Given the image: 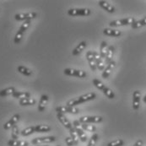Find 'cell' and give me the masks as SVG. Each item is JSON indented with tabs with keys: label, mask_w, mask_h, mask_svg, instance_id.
I'll return each mask as SVG.
<instances>
[{
	"label": "cell",
	"mask_w": 146,
	"mask_h": 146,
	"mask_svg": "<svg viewBox=\"0 0 146 146\" xmlns=\"http://www.w3.org/2000/svg\"><path fill=\"white\" fill-rule=\"evenodd\" d=\"M114 51H115V48H114L113 46H108L107 53H106V56L105 58V63L106 64L110 63L112 61V58H113V55H114Z\"/></svg>",
	"instance_id": "d6986e66"
},
{
	"label": "cell",
	"mask_w": 146,
	"mask_h": 146,
	"mask_svg": "<svg viewBox=\"0 0 146 146\" xmlns=\"http://www.w3.org/2000/svg\"><path fill=\"white\" fill-rule=\"evenodd\" d=\"M36 146H47V145H36Z\"/></svg>",
	"instance_id": "60d3db41"
},
{
	"label": "cell",
	"mask_w": 146,
	"mask_h": 146,
	"mask_svg": "<svg viewBox=\"0 0 146 146\" xmlns=\"http://www.w3.org/2000/svg\"><path fill=\"white\" fill-rule=\"evenodd\" d=\"M13 96L15 98H19L20 100L23 99H26V98H30L31 94L29 92H21V91H15L13 94Z\"/></svg>",
	"instance_id": "cb8c5ba5"
},
{
	"label": "cell",
	"mask_w": 146,
	"mask_h": 146,
	"mask_svg": "<svg viewBox=\"0 0 146 146\" xmlns=\"http://www.w3.org/2000/svg\"><path fill=\"white\" fill-rule=\"evenodd\" d=\"M143 101H144V102H145V103H146V95H145V97H144Z\"/></svg>",
	"instance_id": "ab89813d"
},
{
	"label": "cell",
	"mask_w": 146,
	"mask_h": 146,
	"mask_svg": "<svg viewBox=\"0 0 146 146\" xmlns=\"http://www.w3.org/2000/svg\"><path fill=\"white\" fill-rule=\"evenodd\" d=\"M115 66H116V62L113 61V60L111 63L107 64L106 68H105L103 73H102V78L103 79H107L110 76V74H111V72H112L113 68H115Z\"/></svg>",
	"instance_id": "4fadbf2b"
},
{
	"label": "cell",
	"mask_w": 146,
	"mask_h": 146,
	"mask_svg": "<svg viewBox=\"0 0 146 146\" xmlns=\"http://www.w3.org/2000/svg\"><path fill=\"white\" fill-rule=\"evenodd\" d=\"M35 129H36V132L44 133V132L51 131V127L48 125H36L35 126Z\"/></svg>",
	"instance_id": "f546056e"
},
{
	"label": "cell",
	"mask_w": 146,
	"mask_h": 146,
	"mask_svg": "<svg viewBox=\"0 0 146 146\" xmlns=\"http://www.w3.org/2000/svg\"><path fill=\"white\" fill-rule=\"evenodd\" d=\"M35 132H36L35 126H31V127H28L23 129L21 132V133L22 136H29V135L32 134Z\"/></svg>",
	"instance_id": "484cf974"
},
{
	"label": "cell",
	"mask_w": 146,
	"mask_h": 146,
	"mask_svg": "<svg viewBox=\"0 0 146 146\" xmlns=\"http://www.w3.org/2000/svg\"><path fill=\"white\" fill-rule=\"evenodd\" d=\"M57 146H60V145H57Z\"/></svg>",
	"instance_id": "b9f144b4"
},
{
	"label": "cell",
	"mask_w": 146,
	"mask_h": 146,
	"mask_svg": "<svg viewBox=\"0 0 146 146\" xmlns=\"http://www.w3.org/2000/svg\"><path fill=\"white\" fill-rule=\"evenodd\" d=\"M56 140V138L53 136H47V137H41V138H36L31 140V144L35 145H39L40 144H46V143H52Z\"/></svg>",
	"instance_id": "9c48e42d"
},
{
	"label": "cell",
	"mask_w": 146,
	"mask_h": 146,
	"mask_svg": "<svg viewBox=\"0 0 146 146\" xmlns=\"http://www.w3.org/2000/svg\"><path fill=\"white\" fill-rule=\"evenodd\" d=\"M36 17V13L35 12H30V13H21V14H17L15 16V19L16 21H31V19H34Z\"/></svg>",
	"instance_id": "30bf717a"
},
{
	"label": "cell",
	"mask_w": 146,
	"mask_h": 146,
	"mask_svg": "<svg viewBox=\"0 0 146 146\" xmlns=\"http://www.w3.org/2000/svg\"><path fill=\"white\" fill-rule=\"evenodd\" d=\"M96 94L94 93V92H90V93H87V94H84L83 96H80L77 98H74V99H72V100H69L66 106H74L76 105L80 104V103H83L85 102H88V101H91V100H94L96 99Z\"/></svg>",
	"instance_id": "6da1fadb"
},
{
	"label": "cell",
	"mask_w": 146,
	"mask_h": 146,
	"mask_svg": "<svg viewBox=\"0 0 146 146\" xmlns=\"http://www.w3.org/2000/svg\"><path fill=\"white\" fill-rule=\"evenodd\" d=\"M68 15L70 16H88L90 15L89 9H70L68 10Z\"/></svg>",
	"instance_id": "3957f363"
},
{
	"label": "cell",
	"mask_w": 146,
	"mask_h": 146,
	"mask_svg": "<svg viewBox=\"0 0 146 146\" xmlns=\"http://www.w3.org/2000/svg\"><path fill=\"white\" fill-rule=\"evenodd\" d=\"M9 146H29V143L24 140H18V139H10L8 142Z\"/></svg>",
	"instance_id": "44dd1931"
},
{
	"label": "cell",
	"mask_w": 146,
	"mask_h": 146,
	"mask_svg": "<svg viewBox=\"0 0 146 146\" xmlns=\"http://www.w3.org/2000/svg\"><path fill=\"white\" fill-rule=\"evenodd\" d=\"M48 102V96L46 95H42L40 100V102L38 105V111H43L46 108V106Z\"/></svg>",
	"instance_id": "7402d4cb"
},
{
	"label": "cell",
	"mask_w": 146,
	"mask_h": 146,
	"mask_svg": "<svg viewBox=\"0 0 146 146\" xmlns=\"http://www.w3.org/2000/svg\"><path fill=\"white\" fill-rule=\"evenodd\" d=\"M134 18L133 17H128L125 19H122V20H117V21H112L110 22V26L114 27V26H123V25H132L135 22Z\"/></svg>",
	"instance_id": "5b68a950"
},
{
	"label": "cell",
	"mask_w": 146,
	"mask_h": 146,
	"mask_svg": "<svg viewBox=\"0 0 146 146\" xmlns=\"http://www.w3.org/2000/svg\"><path fill=\"white\" fill-rule=\"evenodd\" d=\"M81 127L83 128L84 131H87V132H96V127L95 125H90L88 123H82Z\"/></svg>",
	"instance_id": "1f68e13d"
},
{
	"label": "cell",
	"mask_w": 146,
	"mask_h": 146,
	"mask_svg": "<svg viewBox=\"0 0 146 146\" xmlns=\"http://www.w3.org/2000/svg\"><path fill=\"white\" fill-rule=\"evenodd\" d=\"M36 103V100L33 98H26V99H23L20 100V105L21 106H32Z\"/></svg>",
	"instance_id": "4dcf8cb0"
},
{
	"label": "cell",
	"mask_w": 146,
	"mask_h": 146,
	"mask_svg": "<svg viewBox=\"0 0 146 146\" xmlns=\"http://www.w3.org/2000/svg\"><path fill=\"white\" fill-rule=\"evenodd\" d=\"M64 74L68 76H76L79 78H84L86 76V73L83 70H78L74 68H65L63 70Z\"/></svg>",
	"instance_id": "ba28073f"
},
{
	"label": "cell",
	"mask_w": 146,
	"mask_h": 146,
	"mask_svg": "<svg viewBox=\"0 0 146 146\" xmlns=\"http://www.w3.org/2000/svg\"><path fill=\"white\" fill-rule=\"evenodd\" d=\"M107 50H108V46L107 43L106 42H102L101 43V48H100V55L102 58H106V53H107Z\"/></svg>",
	"instance_id": "4316f807"
},
{
	"label": "cell",
	"mask_w": 146,
	"mask_h": 146,
	"mask_svg": "<svg viewBox=\"0 0 146 146\" xmlns=\"http://www.w3.org/2000/svg\"><path fill=\"white\" fill-rule=\"evenodd\" d=\"M124 145V141L121 139H116L114 141H111L107 144V146H123Z\"/></svg>",
	"instance_id": "e575fe53"
},
{
	"label": "cell",
	"mask_w": 146,
	"mask_h": 146,
	"mask_svg": "<svg viewBox=\"0 0 146 146\" xmlns=\"http://www.w3.org/2000/svg\"><path fill=\"white\" fill-rule=\"evenodd\" d=\"M98 138H99L98 134H97V133H94V134L91 136V138H90V141H89L88 145L87 146L96 145V142H97V140H98Z\"/></svg>",
	"instance_id": "836d02e7"
},
{
	"label": "cell",
	"mask_w": 146,
	"mask_h": 146,
	"mask_svg": "<svg viewBox=\"0 0 146 146\" xmlns=\"http://www.w3.org/2000/svg\"><path fill=\"white\" fill-rule=\"evenodd\" d=\"M57 117H58V119L59 120V122L63 124L66 128H68V129H70L71 127H73V125H72V123L69 122V120L64 116V114H62V113H58V115H57Z\"/></svg>",
	"instance_id": "2e32d148"
},
{
	"label": "cell",
	"mask_w": 146,
	"mask_h": 146,
	"mask_svg": "<svg viewBox=\"0 0 146 146\" xmlns=\"http://www.w3.org/2000/svg\"><path fill=\"white\" fill-rule=\"evenodd\" d=\"M20 120V115L19 114H15L6 123H4L3 125V128L5 130H8L9 128H12L16 124V123Z\"/></svg>",
	"instance_id": "7c38bea8"
},
{
	"label": "cell",
	"mask_w": 146,
	"mask_h": 146,
	"mask_svg": "<svg viewBox=\"0 0 146 146\" xmlns=\"http://www.w3.org/2000/svg\"><path fill=\"white\" fill-rule=\"evenodd\" d=\"M92 83H93V84H94L96 88H98L99 90H102V92L104 93L106 96H107V98H109V99H113V98L115 97L114 92H113L110 88H108L107 86H106L104 84L102 83L101 80H97V79H94V80H92Z\"/></svg>",
	"instance_id": "7a4b0ae2"
},
{
	"label": "cell",
	"mask_w": 146,
	"mask_h": 146,
	"mask_svg": "<svg viewBox=\"0 0 146 146\" xmlns=\"http://www.w3.org/2000/svg\"><path fill=\"white\" fill-rule=\"evenodd\" d=\"M86 46H87V42H81L74 50H73V52H72V54L74 55V56H77V55H79V54H80L81 52H82V51H83L84 49L86 47Z\"/></svg>",
	"instance_id": "ffe728a7"
},
{
	"label": "cell",
	"mask_w": 146,
	"mask_h": 146,
	"mask_svg": "<svg viewBox=\"0 0 146 146\" xmlns=\"http://www.w3.org/2000/svg\"><path fill=\"white\" fill-rule=\"evenodd\" d=\"M93 55H94V59H95L96 63V68H97L99 70H101V71L103 70L105 67V63L103 62V60H102L101 55H100L99 53L96 52H93Z\"/></svg>",
	"instance_id": "9a60e30c"
},
{
	"label": "cell",
	"mask_w": 146,
	"mask_h": 146,
	"mask_svg": "<svg viewBox=\"0 0 146 146\" xmlns=\"http://www.w3.org/2000/svg\"><path fill=\"white\" fill-rule=\"evenodd\" d=\"M73 127H74V129L76 130L77 133H78V136L80 138V139L83 142L85 143L87 141V136L84 133V131L83 130V128L81 127L80 126V121H74V123H73Z\"/></svg>",
	"instance_id": "52a82bcc"
},
{
	"label": "cell",
	"mask_w": 146,
	"mask_h": 146,
	"mask_svg": "<svg viewBox=\"0 0 146 146\" xmlns=\"http://www.w3.org/2000/svg\"><path fill=\"white\" fill-rule=\"evenodd\" d=\"M23 35H24V33H23V32H21V31H18V32L16 33V35H15V36L14 42H15V44H18V43H20L21 40H22Z\"/></svg>",
	"instance_id": "8d00e7d4"
},
{
	"label": "cell",
	"mask_w": 146,
	"mask_h": 146,
	"mask_svg": "<svg viewBox=\"0 0 146 146\" xmlns=\"http://www.w3.org/2000/svg\"><path fill=\"white\" fill-rule=\"evenodd\" d=\"M86 58H87V61L90 64V68L93 70V71H96V61L94 59V55H93V52L92 51H89L87 52L86 53Z\"/></svg>",
	"instance_id": "5bb4252c"
},
{
	"label": "cell",
	"mask_w": 146,
	"mask_h": 146,
	"mask_svg": "<svg viewBox=\"0 0 146 146\" xmlns=\"http://www.w3.org/2000/svg\"><path fill=\"white\" fill-rule=\"evenodd\" d=\"M69 133H70V137H71V139H72L73 141H74V144L75 145H78L80 138H79L78 133H77V132H76V130L74 129V127H71V128L69 129Z\"/></svg>",
	"instance_id": "603a6c76"
},
{
	"label": "cell",
	"mask_w": 146,
	"mask_h": 146,
	"mask_svg": "<svg viewBox=\"0 0 146 146\" xmlns=\"http://www.w3.org/2000/svg\"><path fill=\"white\" fill-rule=\"evenodd\" d=\"M146 25V17H145L144 19L140 20V21H135L133 24L131 25V27L133 29H138V28H140V27H143Z\"/></svg>",
	"instance_id": "83f0119b"
},
{
	"label": "cell",
	"mask_w": 146,
	"mask_h": 146,
	"mask_svg": "<svg viewBox=\"0 0 146 146\" xmlns=\"http://www.w3.org/2000/svg\"><path fill=\"white\" fill-rule=\"evenodd\" d=\"M15 91L16 90H15V89L14 87H9V88L2 90L0 91V96L3 97V96H9V95H13Z\"/></svg>",
	"instance_id": "d4e9b609"
},
{
	"label": "cell",
	"mask_w": 146,
	"mask_h": 146,
	"mask_svg": "<svg viewBox=\"0 0 146 146\" xmlns=\"http://www.w3.org/2000/svg\"><path fill=\"white\" fill-rule=\"evenodd\" d=\"M17 70H18L21 74L25 75V76H30V75L32 74V71H31V69L27 68L26 67H24V66H19V67L17 68Z\"/></svg>",
	"instance_id": "f1b7e54d"
},
{
	"label": "cell",
	"mask_w": 146,
	"mask_h": 146,
	"mask_svg": "<svg viewBox=\"0 0 146 146\" xmlns=\"http://www.w3.org/2000/svg\"><path fill=\"white\" fill-rule=\"evenodd\" d=\"M65 142H66L68 146H75V145L74 144L73 139H71V137H66L65 138Z\"/></svg>",
	"instance_id": "74e56055"
},
{
	"label": "cell",
	"mask_w": 146,
	"mask_h": 146,
	"mask_svg": "<svg viewBox=\"0 0 146 146\" xmlns=\"http://www.w3.org/2000/svg\"><path fill=\"white\" fill-rule=\"evenodd\" d=\"M140 98H141L140 91L135 90L133 94V108L135 111L139 110V108L140 106Z\"/></svg>",
	"instance_id": "8fae6325"
},
{
	"label": "cell",
	"mask_w": 146,
	"mask_h": 146,
	"mask_svg": "<svg viewBox=\"0 0 146 146\" xmlns=\"http://www.w3.org/2000/svg\"><path fill=\"white\" fill-rule=\"evenodd\" d=\"M19 134H20L19 127L16 125H15L12 127V133H11L12 139H17L19 138Z\"/></svg>",
	"instance_id": "d6a6232c"
},
{
	"label": "cell",
	"mask_w": 146,
	"mask_h": 146,
	"mask_svg": "<svg viewBox=\"0 0 146 146\" xmlns=\"http://www.w3.org/2000/svg\"><path fill=\"white\" fill-rule=\"evenodd\" d=\"M30 25H31V21H25L21 25V28L19 29V31H21V32H23V33H25V31L29 28Z\"/></svg>",
	"instance_id": "d590c367"
},
{
	"label": "cell",
	"mask_w": 146,
	"mask_h": 146,
	"mask_svg": "<svg viewBox=\"0 0 146 146\" xmlns=\"http://www.w3.org/2000/svg\"><path fill=\"white\" fill-rule=\"evenodd\" d=\"M103 118L100 116H84L80 118L81 123H98L102 122Z\"/></svg>",
	"instance_id": "277c9868"
},
{
	"label": "cell",
	"mask_w": 146,
	"mask_h": 146,
	"mask_svg": "<svg viewBox=\"0 0 146 146\" xmlns=\"http://www.w3.org/2000/svg\"><path fill=\"white\" fill-rule=\"evenodd\" d=\"M99 5L102 9H104L106 11H107L108 13L112 14V13H114L116 11L115 10V8L112 5H111L109 3H107L106 1H99Z\"/></svg>",
	"instance_id": "ac0fdd59"
},
{
	"label": "cell",
	"mask_w": 146,
	"mask_h": 146,
	"mask_svg": "<svg viewBox=\"0 0 146 146\" xmlns=\"http://www.w3.org/2000/svg\"><path fill=\"white\" fill-rule=\"evenodd\" d=\"M143 145H144V142L142 140H138L133 146H143Z\"/></svg>",
	"instance_id": "f35d334b"
},
{
	"label": "cell",
	"mask_w": 146,
	"mask_h": 146,
	"mask_svg": "<svg viewBox=\"0 0 146 146\" xmlns=\"http://www.w3.org/2000/svg\"><path fill=\"white\" fill-rule=\"evenodd\" d=\"M56 111L58 113H71V114H77L80 110L77 107L74 106H58L56 108Z\"/></svg>",
	"instance_id": "8992f818"
},
{
	"label": "cell",
	"mask_w": 146,
	"mask_h": 146,
	"mask_svg": "<svg viewBox=\"0 0 146 146\" xmlns=\"http://www.w3.org/2000/svg\"><path fill=\"white\" fill-rule=\"evenodd\" d=\"M103 33L106 36H114V37H118L121 36V31H118V30H114V29H108V28H106L103 31Z\"/></svg>",
	"instance_id": "e0dca14e"
}]
</instances>
